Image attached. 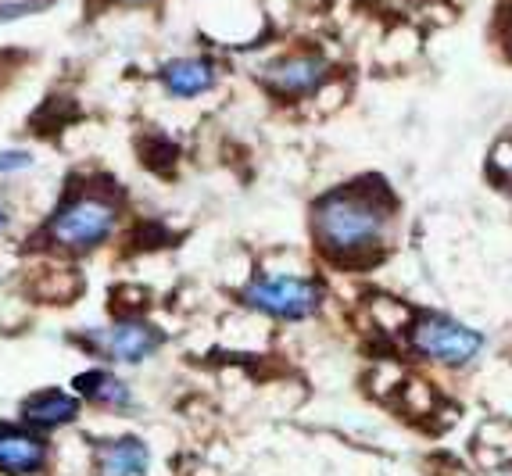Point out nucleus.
<instances>
[{
    "label": "nucleus",
    "instance_id": "f257e3e1",
    "mask_svg": "<svg viewBox=\"0 0 512 476\" xmlns=\"http://www.w3.org/2000/svg\"><path fill=\"white\" fill-rule=\"evenodd\" d=\"M312 240L319 255L344 269H362L387 255L398 208L380 183H344L312 204Z\"/></svg>",
    "mask_w": 512,
    "mask_h": 476
},
{
    "label": "nucleus",
    "instance_id": "f03ea898",
    "mask_svg": "<svg viewBox=\"0 0 512 476\" xmlns=\"http://www.w3.org/2000/svg\"><path fill=\"white\" fill-rule=\"evenodd\" d=\"M405 340L419 362L441 369H466L487 351V333L448 312H412Z\"/></svg>",
    "mask_w": 512,
    "mask_h": 476
},
{
    "label": "nucleus",
    "instance_id": "7ed1b4c3",
    "mask_svg": "<svg viewBox=\"0 0 512 476\" xmlns=\"http://www.w3.org/2000/svg\"><path fill=\"white\" fill-rule=\"evenodd\" d=\"M240 301L276 323H305L323 312L326 287L308 272H262L240 290Z\"/></svg>",
    "mask_w": 512,
    "mask_h": 476
},
{
    "label": "nucleus",
    "instance_id": "20e7f679",
    "mask_svg": "<svg viewBox=\"0 0 512 476\" xmlns=\"http://www.w3.org/2000/svg\"><path fill=\"white\" fill-rule=\"evenodd\" d=\"M119 226V204L104 194H76L61 204L54 212L51 226H47V237L61 251H72V255H86V251H97L111 240Z\"/></svg>",
    "mask_w": 512,
    "mask_h": 476
},
{
    "label": "nucleus",
    "instance_id": "39448f33",
    "mask_svg": "<svg viewBox=\"0 0 512 476\" xmlns=\"http://www.w3.org/2000/svg\"><path fill=\"white\" fill-rule=\"evenodd\" d=\"M262 83L273 90L276 97L287 101H305V97L319 94L330 83V58L319 51H291L273 58L262 68Z\"/></svg>",
    "mask_w": 512,
    "mask_h": 476
},
{
    "label": "nucleus",
    "instance_id": "423d86ee",
    "mask_svg": "<svg viewBox=\"0 0 512 476\" xmlns=\"http://www.w3.org/2000/svg\"><path fill=\"white\" fill-rule=\"evenodd\" d=\"M162 344L165 333L147 323V319H137V315L115 319L108 330L97 333V351L104 358H111V362H119V366H140V362L158 355Z\"/></svg>",
    "mask_w": 512,
    "mask_h": 476
},
{
    "label": "nucleus",
    "instance_id": "0eeeda50",
    "mask_svg": "<svg viewBox=\"0 0 512 476\" xmlns=\"http://www.w3.org/2000/svg\"><path fill=\"white\" fill-rule=\"evenodd\" d=\"M165 94L176 97V101H194V97H205L215 83H219V68L212 58H172L158 72Z\"/></svg>",
    "mask_w": 512,
    "mask_h": 476
},
{
    "label": "nucleus",
    "instance_id": "6e6552de",
    "mask_svg": "<svg viewBox=\"0 0 512 476\" xmlns=\"http://www.w3.org/2000/svg\"><path fill=\"white\" fill-rule=\"evenodd\" d=\"M47 466V444L26 426H0V473L33 476Z\"/></svg>",
    "mask_w": 512,
    "mask_h": 476
},
{
    "label": "nucleus",
    "instance_id": "1a4fd4ad",
    "mask_svg": "<svg viewBox=\"0 0 512 476\" xmlns=\"http://www.w3.org/2000/svg\"><path fill=\"white\" fill-rule=\"evenodd\" d=\"M79 394H65V391H40L33 398L22 401V423L33 426V430H58V426L76 423L79 416Z\"/></svg>",
    "mask_w": 512,
    "mask_h": 476
},
{
    "label": "nucleus",
    "instance_id": "9d476101",
    "mask_svg": "<svg viewBox=\"0 0 512 476\" xmlns=\"http://www.w3.org/2000/svg\"><path fill=\"white\" fill-rule=\"evenodd\" d=\"M147 469H151V448L133 434L108 441L97 455V473L101 476H144Z\"/></svg>",
    "mask_w": 512,
    "mask_h": 476
},
{
    "label": "nucleus",
    "instance_id": "9b49d317",
    "mask_svg": "<svg viewBox=\"0 0 512 476\" xmlns=\"http://www.w3.org/2000/svg\"><path fill=\"white\" fill-rule=\"evenodd\" d=\"M76 391L83 401H94L104 408H129L133 405V387L111 373V369H86L76 376Z\"/></svg>",
    "mask_w": 512,
    "mask_h": 476
},
{
    "label": "nucleus",
    "instance_id": "f8f14e48",
    "mask_svg": "<svg viewBox=\"0 0 512 476\" xmlns=\"http://www.w3.org/2000/svg\"><path fill=\"white\" fill-rule=\"evenodd\" d=\"M491 165H495V172H498V183H502L505 190H512V133L495 147V154H491Z\"/></svg>",
    "mask_w": 512,
    "mask_h": 476
},
{
    "label": "nucleus",
    "instance_id": "ddd939ff",
    "mask_svg": "<svg viewBox=\"0 0 512 476\" xmlns=\"http://www.w3.org/2000/svg\"><path fill=\"white\" fill-rule=\"evenodd\" d=\"M33 165L26 151H0V172H26Z\"/></svg>",
    "mask_w": 512,
    "mask_h": 476
},
{
    "label": "nucleus",
    "instance_id": "4468645a",
    "mask_svg": "<svg viewBox=\"0 0 512 476\" xmlns=\"http://www.w3.org/2000/svg\"><path fill=\"white\" fill-rule=\"evenodd\" d=\"M4 226H8V212L0 208V233H4Z\"/></svg>",
    "mask_w": 512,
    "mask_h": 476
},
{
    "label": "nucleus",
    "instance_id": "2eb2a0df",
    "mask_svg": "<svg viewBox=\"0 0 512 476\" xmlns=\"http://www.w3.org/2000/svg\"><path fill=\"white\" fill-rule=\"evenodd\" d=\"M122 4H151V0H122Z\"/></svg>",
    "mask_w": 512,
    "mask_h": 476
}]
</instances>
